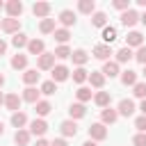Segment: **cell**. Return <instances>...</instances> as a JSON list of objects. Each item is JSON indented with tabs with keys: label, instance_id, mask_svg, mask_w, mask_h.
Wrapping results in <instances>:
<instances>
[{
	"label": "cell",
	"instance_id": "obj_1",
	"mask_svg": "<svg viewBox=\"0 0 146 146\" xmlns=\"http://www.w3.org/2000/svg\"><path fill=\"white\" fill-rule=\"evenodd\" d=\"M107 137V128L103 123H91L89 125V139L91 141H103Z\"/></svg>",
	"mask_w": 146,
	"mask_h": 146
},
{
	"label": "cell",
	"instance_id": "obj_2",
	"mask_svg": "<svg viewBox=\"0 0 146 146\" xmlns=\"http://www.w3.org/2000/svg\"><path fill=\"white\" fill-rule=\"evenodd\" d=\"M36 66H39L41 71H52V68H55V52H43V55L39 57Z\"/></svg>",
	"mask_w": 146,
	"mask_h": 146
},
{
	"label": "cell",
	"instance_id": "obj_3",
	"mask_svg": "<svg viewBox=\"0 0 146 146\" xmlns=\"http://www.w3.org/2000/svg\"><path fill=\"white\" fill-rule=\"evenodd\" d=\"M18 27H21L18 18H2V23H0V30H5L7 34H18Z\"/></svg>",
	"mask_w": 146,
	"mask_h": 146
},
{
	"label": "cell",
	"instance_id": "obj_4",
	"mask_svg": "<svg viewBox=\"0 0 146 146\" xmlns=\"http://www.w3.org/2000/svg\"><path fill=\"white\" fill-rule=\"evenodd\" d=\"M5 9H7L9 18H18V16L23 14V2H21V0H9V2L5 5Z\"/></svg>",
	"mask_w": 146,
	"mask_h": 146
},
{
	"label": "cell",
	"instance_id": "obj_5",
	"mask_svg": "<svg viewBox=\"0 0 146 146\" xmlns=\"http://www.w3.org/2000/svg\"><path fill=\"white\" fill-rule=\"evenodd\" d=\"M125 46H128V48H141V46H144V36H141V32L132 30V32L125 36Z\"/></svg>",
	"mask_w": 146,
	"mask_h": 146
},
{
	"label": "cell",
	"instance_id": "obj_6",
	"mask_svg": "<svg viewBox=\"0 0 146 146\" xmlns=\"http://www.w3.org/2000/svg\"><path fill=\"white\" fill-rule=\"evenodd\" d=\"M116 112H119L121 116H132V114H135V103H132L130 98H123V100L119 103Z\"/></svg>",
	"mask_w": 146,
	"mask_h": 146
},
{
	"label": "cell",
	"instance_id": "obj_7",
	"mask_svg": "<svg viewBox=\"0 0 146 146\" xmlns=\"http://www.w3.org/2000/svg\"><path fill=\"white\" fill-rule=\"evenodd\" d=\"M46 130H48V123H46L43 119H34V121L30 123V135L41 137V135H46Z\"/></svg>",
	"mask_w": 146,
	"mask_h": 146
},
{
	"label": "cell",
	"instance_id": "obj_8",
	"mask_svg": "<svg viewBox=\"0 0 146 146\" xmlns=\"http://www.w3.org/2000/svg\"><path fill=\"white\" fill-rule=\"evenodd\" d=\"M59 130H62V135H64V137H75V135H78V123H75L73 119H68V121H62Z\"/></svg>",
	"mask_w": 146,
	"mask_h": 146
},
{
	"label": "cell",
	"instance_id": "obj_9",
	"mask_svg": "<svg viewBox=\"0 0 146 146\" xmlns=\"http://www.w3.org/2000/svg\"><path fill=\"white\" fill-rule=\"evenodd\" d=\"M68 68L64 66V64H57L55 68H52V82H64V80H68Z\"/></svg>",
	"mask_w": 146,
	"mask_h": 146
},
{
	"label": "cell",
	"instance_id": "obj_10",
	"mask_svg": "<svg viewBox=\"0 0 146 146\" xmlns=\"http://www.w3.org/2000/svg\"><path fill=\"white\" fill-rule=\"evenodd\" d=\"M137 21H139V14H137L135 9H128V11H123V14H121V23H123L125 27H132Z\"/></svg>",
	"mask_w": 146,
	"mask_h": 146
},
{
	"label": "cell",
	"instance_id": "obj_11",
	"mask_svg": "<svg viewBox=\"0 0 146 146\" xmlns=\"http://www.w3.org/2000/svg\"><path fill=\"white\" fill-rule=\"evenodd\" d=\"M21 100H23V98H18V94H7V96H5V107L11 110V112H18Z\"/></svg>",
	"mask_w": 146,
	"mask_h": 146
},
{
	"label": "cell",
	"instance_id": "obj_12",
	"mask_svg": "<svg viewBox=\"0 0 146 146\" xmlns=\"http://www.w3.org/2000/svg\"><path fill=\"white\" fill-rule=\"evenodd\" d=\"M32 14L39 16V18H46V16L50 14V5H48V2H34V5H32Z\"/></svg>",
	"mask_w": 146,
	"mask_h": 146
},
{
	"label": "cell",
	"instance_id": "obj_13",
	"mask_svg": "<svg viewBox=\"0 0 146 146\" xmlns=\"http://www.w3.org/2000/svg\"><path fill=\"white\" fill-rule=\"evenodd\" d=\"M110 55H112V48H110L107 43H98V46L94 48V57H96V59H107Z\"/></svg>",
	"mask_w": 146,
	"mask_h": 146
},
{
	"label": "cell",
	"instance_id": "obj_14",
	"mask_svg": "<svg viewBox=\"0 0 146 146\" xmlns=\"http://www.w3.org/2000/svg\"><path fill=\"white\" fill-rule=\"evenodd\" d=\"M103 75H105V78H116V75H119V64L107 59V62L103 64Z\"/></svg>",
	"mask_w": 146,
	"mask_h": 146
},
{
	"label": "cell",
	"instance_id": "obj_15",
	"mask_svg": "<svg viewBox=\"0 0 146 146\" xmlns=\"http://www.w3.org/2000/svg\"><path fill=\"white\" fill-rule=\"evenodd\" d=\"M121 82H123L125 87H135V84H137V71H132V68L123 71V73H121Z\"/></svg>",
	"mask_w": 146,
	"mask_h": 146
},
{
	"label": "cell",
	"instance_id": "obj_16",
	"mask_svg": "<svg viewBox=\"0 0 146 146\" xmlns=\"http://www.w3.org/2000/svg\"><path fill=\"white\" fill-rule=\"evenodd\" d=\"M89 82H91V87L103 89V84H105V75H103V71H91V73H89Z\"/></svg>",
	"mask_w": 146,
	"mask_h": 146
},
{
	"label": "cell",
	"instance_id": "obj_17",
	"mask_svg": "<svg viewBox=\"0 0 146 146\" xmlns=\"http://www.w3.org/2000/svg\"><path fill=\"white\" fill-rule=\"evenodd\" d=\"M116 119H119V112L112 110V107H105V110L100 112V121H103V125H105V123H114Z\"/></svg>",
	"mask_w": 146,
	"mask_h": 146
},
{
	"label": "cell",
	"instance_id": "obj_18",
	"mask_svg": "<svg viewBox=\"0 0 146 146\" xmlns=\"http://www.w3.org/2000/svg\"><path fill=\"white\" fill-rule=\"evenodd\" d=\"M59 23H62L64 27H71V25H75V14H73L71 9H64V11L59 14Z\"/></svg>",
	"mask_w": 146,
	"mask_h": 146
},
{
	"label": "cell",
	"instance_id": "obj_19",
	"mask_svg": "<svg viewBox=\"0 0 146 146\" xmlns=\"http://www.w3.org/2000/svg\"><path fill=\"white\" fill-rule=\"evenodd\" d=\"M43 48H46V46H43V41H41V39H32V41L27 43L30 55H39V57H41V55H43Z\"/></svg>",
	"mask_w": 146,
	"mask_h": 146
},
{
	"label": "cell",
	"instance_id": "obj_20",
	"mask_svg": "<svg viewBox=\"0 0 146 146\" xmlns=\"http://www.w3.org/2000/svg\"><path fill=\"white\" fill-rule=\"evenodd\" d=\"M135 55H132V48H128V46H123L119 52H116V64H125V62H130Z\"/></svg>",
	"mask_w": 146,
	"mask_h": 146
},
{
	"label": "cell",
	"instance_id": "obj_21",
	"mask_svg": "<svg viewBox=\"0 0 146 146\" xmlns=\"http://www.w3.org/2000/svg\"><path fill=\"white\" fill-rule=\"evenodd\" d=\"M68 114H71V119H82V116L87 114V107H84L82 103H73V105L68 107Z\"/></svg>",
	"mask_w": 146,
	"mask_h": 146
},
{
	"label": "cell",
	"instance_id": "obj_22",
	"mask_svg": "<svg viewBox=\"0 0 146 146\" xmlns=\"http://www.w3.org/2000/svg\"><path fill=\"white\" fill-rule=\"evenodd\" d=\"M91 25H96V27H107V16H105V11H94V14H91Z\"/></svg>",
	"mask_w": 146,
	"mask_h": 146
},
{
	"label": "cell",
	"instance_id": "obj_23",
	"mask_svg": "<svg viewBox=\"0 0 146 146\" xmlns=\"http://www.w3.org/2000/svg\"><path fill=\"white\" fill-rule=\"evenodd\" d=\"M71 59H73V64H78V66H84L87 62H89V55L80 48V50H73V55H71Z\"/></svg>",
	"mask_w": 146,
	"mask_h": 146
},
{
	"label": "cell",
	"instance_id": "obj_24",
	"mask_svg": "<svg viewBox=\"0 0 146 146\" xmlns=\"http://www.w3.org/2000/svg\"><path fill=\"white\" fill-rule=\"evenodd\" d=\"M39 94H41V91H36L34 87H27V89L23 91V100H25V103H34V105H36V103H39Z\"/></svg>",
	"mask_w": 146,
	"mask_h": 146
},
{
	"label": "cell",
	"instance_id": "obj_25",
	"mask_svg": "<svg viewBox=\"0 0 146 146\" xmlns=\"http://www.w3.org/2000/svg\"><path fill=\"white\" fill-rule=\"evenodd\" d=\"M68 39H71V32L66 27H57L55 30V41H59V46H66Z\"/></svg>",
	"mask_w": 146,
	"mask_h": 146
},
{
	"label": "cell",
	"instance_id": "obj_26",
	"mask_svg": "<svg viewBox=\"0 0 146 146\" xmlns=\"http://www.w3.org/2000/svg\"><path fill=\"white\" fill-rule=\"evenodd\" d=\"M84 80H89V71H87L84 66H78V68L73 71V82H78V84H82Z\"/></svg>",
	"mask_w": 146,
	"mask_h": 146
},
{
	"label": "cell",
	"instance_id": "obj_27",
	"mask_svg": "<svg viewBox=\"0 0 146 146\" xmlns=\"http://www.w3.org/2000/svg\"><path fill=\"white\" fill-rule=\"evenodd\" d=\"M23 82L30 84V87L36 84V82H39V73H36V68H27V71L23 73Z\"/></svg>",
	"mask_w": 146,
	"mask_h": 146
},
{
	"label": "cell",
	"instance_id": "obj_28",
	"mask_svg": "<svg viewBox=\"0 0 146 146\" xmlns=\"http://www.w3.org/2000/svg\"><path fill=\"white\" fill-rule=\"evenodd\" d=\"M94 103H96L98 107H103V110H105V107L110 105V91H98V94L94 96Z\"/></svg>",
	"mask_w": 146,
	"mask_h": 146
},
{
	"label": "cell",
	"instance_id": "obj_29",
	"mask_svg": "<svg viewBox=\"0 0 146 146\" xmlns=\"http://www.w3.org/2000/svg\"><path fill=\"white\" fill-rule=\"evenodd\" d=\"M14 141H16L18 146H27V144H30V130H16Z\"/></svg>",
	"mask_w": 146,
	"mask_h": 146
},
{
	"label": "cell",
	"instance_id": "obj_30",
	"mask_svg": "<svg viewBox=\"0 0 146 146\" xmlns=\"http://www.w3.org/2000/svg\"><path fill=\"white\" fill-rule=\"evenodd\" d=\"M39 30H41L43 34H50V32L55 34V30H57V27H55V18H43L41 25H39Z\"/></svg>",
	"mask_w": 146,
	"mask_h": 146
},
{
	"label": "cell",
	"instance_id": "obj_31",
	"mask_svg": "<svg viewBox=\"0 0 146 146\" xmlns=\"http://www.w3.org/2000/svg\"><path fill=\"white\" fill-rule=\"evenodd\" d=\"M25 66H27V55H21V52H18V55L11 57V68L18 71V68H25Z\"/></svg>",
	"mask_w": 146,
	"mask_h": 146
},
{
	"label": "cell",
	"instance_id": "obj_32",
	"mask_svg": "<svg viewBox=\"0 0 146 146\" xmlns=\"http://www.w3.org/2000/svg\"><path fill=\"white\" fill-rule=\"evenodd\" d=\"M25 123H27V116H25L23 112H14V114H11V125H16L18 130H23Z\"/></svg>",
	"mask_w": 146,
	"mask_h": 146
},
{
	"label": "cell",
	"instance_id": "obj_33",
	"mask_svg": "<svg viewBox=\"0 0 146 146\" xmlns=\"http://www.w3.org/2000/svg\"><path fill=\"white\" fill-rule=\"evenodd\" d=\"M78 9H80L82 14H94L96 2H94V0H80V2H78Z\"/></svg>",
	"mask_w": 146,
	"mask_h": 146
},
{
	"label": "cell",
	"instance_id": "obj_34",
	"mask_svg": "<svg viewBox=\"0 0 146 146\" xmlns=\"http://www.w3.org/2000/svg\"><path fill=\"white\" fill-rule=\"evenodd\" d=\"M116 39V27H112V25H107V27H103V41L110 46L112 41Z\"/></svg>",
	"mask_w": 146,
	"mask_h": 146
},
{
	"label": "cell",
	"instance_id": "obj_35",
	"mask_svg": "<svg viewBox=\"0 0 146 146\" xmlns=\"http://www.w3.org/2000/svg\"><path fill=\"white\" fill-rule=\"evenodd\" d=\"M27 43H30V41H27V36H25L23 32H18V34L11 36V46H14V48H25Z\"/></svg>",
	"mask_w": 146,
	"mask_h": 146
},
{
	"label": "cell",
	"instance_id": "obj_36",
	"mask_svg": "<svg viewBox=\"0 0 146 146\" xmlns=\"http://www.w3.org/2000/svg\"><path fill=\"white\" fill-rule=\"evenodd\" d=\"M34 110H36V114H39V116H46V114H50L52 105H50L48 100H39V103L34 105Z\"/></svg>",
	"mask_w": 146,
	"mask_h": 146
},
{
	"label": "cell",
	"instance_id": "obj_37",
	"mask_svg": "<svg viewBox=\"0 0 146 146\" xmlns=\"http://www.w3.org/2000/svg\"><path fill=\"white\" fill-rule=\"evenodd\" d=\"M75 96H78V100L84 105L87 100H91V89H87V87H80V89L75 91Z\"/></svg>",
	"mask_w": 146,
	"mask_h": 146
},
{
	"label": "cell",
	"instance_id": "obj_38",
	"mask_svg": "<svg viewBox=\"0 0 146 146\" xmlns=\"http://www.w3.org/2000/svg\"><path fill=\"white\" fill-rule=\"evenodd\" d=\"M73 55V50L68 48V46H57L55 48V57H59V59H66V57H71Z\"/></svg>",
	"mask_w": 146,
	"mask_h": 146
},
{
	"label": "cell",
	"instance_id": "obj_39",
	"mask_svg": "<svg viewBox=\"0 0 146 146\" xmlns=\"http://www.w3.org/2000/svg\"><path fill=\"white\" fill-rule=\"evenodd\" d=\"M57 91V84L52 82V80H46L43 84H41V94H46V96H52Z\"/></svg>",
	"mask_w": 146,
	"mask_h": 146
},
{
	"label": "cell",
	"instance_id": "obj_40",
	"mask_svg": "<svg viewBox=\"0 0 146 146\" xmlns=\"http://www.w3.org/2000/svg\"><path fill=\"white\" fill-rule=\"evenodd\" d=\"M132 94H135L137 98H141V100H144V98H146V82H137V84H135V91H132Z\"/></svg>",
	"mask_w": 146,
	"mask_h": 146
},
{
	"label": "cell",
	"instance_id": "obj_41",
	"mask_svg": "<svg viewBox=\"0 0 146 146\" xmlns=\"http://www.w3.org/2000/svg\"><path fill=\"white\" fill-rule=\"evenodd\" d=\"M135 59H137L139 64H144V66H146V46L137 48V52H135Z\"/></svg>",
	"mask_w": 146,
	"mask_h": 146
},
{
	"label": "cell",
	"instance_id": "obj_42",
	"mask_svg": "<svg viewBox=\"0 0 146 146\" xmlns=\"http://www.w3.org/2000/svg\"><path fill=\"white\" fill-rule=\"evenodd\" d=\"M132 144H135V146H146V132H137V135L132 137Z\"/></svg>",
	"mask_w": 146,
	"mask_h": 146
},
{
	"label": "cell",
	"instance_id": "obj_43",
	"mask_svg": "<svg viewBox=\"0 0 146 146\" xmlns=\"http://www.w3.org/2000/svg\"><path fill=\"white\" fill-rule=\"evenodd\" d=\"M114 7L119 11H128L130 9V0H114Z\"/></svg>",
	"mask_w": 146,
	"mask_h": 146
},
{
	"label": "cell",
	"instance_id": "obj_44",
	"mask_svg": "<svg viewBox=\"0 0 146 146\" xmlns=\"http://www.w3.org/2000/svg\"><path fill=\"white\" fill-rule=\"evenodd\" d=\"M135 128H137L139 132H146V116H139V119L135 121Z\"/></svg>",
	"mask_w": 146,
	"mask_h": 146
},
{
	"label": "cell",
	"instance_id": "obj_45",
	"mask_svg": "<svg viewBox=\"0 0 146 146\" xmlns=\"http://www.w3.org/2000/svg\"><path fill=\"white\" fill-rule=\"evenodd\" d=\"M50 146H68V144H66V139H52Z\"/></svg>",
	"mask_w": 146,
	"mask_h": 146
},
{
	"label": "cell",
	"instance_id": "obj_46",
	"mask_svg": "<svg viewBox=\"0 0 146 146\" xmlns=\"http://www.w3.org/2000/svg\"><path fill=\"white\" fill-rule=\"evenodd\" d=\"M5 52H7V43H5V41H2V39H0V57H2V55H5Z\"/></svg>",
	"mask_w": 146,
	"mask_h": 146
},
{
	"label": "cell",
	"instance_id": "obj_47",
	"mask_svg": "<svg viewBox=\"0 0 146 146\" xmlns=\"http://www.w3.org/2000/svg\"><path fill=\"white\" fill-rule=\"evenodd\" d=\"M139 110H141V116H146V98L141 100V105H139Z\"/></svg>",
	"mask_w": 146,
	"mask_h": 146
},
{
	"label": "cell",
	"instance_id": "obj_48",
	"mask_svg": "<svg viewBox=\"0 0 146 146\" xmlns=\"http://www.w3.org/2000/svg\"><path fill=\"white\" fill-rule=\"evenodd\" d=\"M36 146H50V144H48L46 139H36Z\"/></svg>",
	"mask_w": 146,
	"mask_h": 146
},
{
	"label": "cell",
	"instance_id": "obj_49",
	"mask_svg": "<svg viewBox=\"0 0 146 146\" xmlns=\"http://www.w3.org/2000/svg\"><path fill=\"white\" fill-rule=\"evenodd\" d=\"M82 146H98V144H96V141H91V139H89V141H84V144H82Z\"/></svg>",
	"mask_w": 146,
	"mask_h": 146
},
{
	"label": "cell",
	"instance_id": "obj_50",
	"mask_svg": "<svg viewBox=\"0 0 146 146\" xmlns=\"http://www.w3.org/2000/svg\"><path fill=\"white\" fill-rule=\"evenodd\" d=\"M139 21H141V23H144V25H146V11H144V14H141V16H139Z\"/></svg>",
	"mask_w": 146,
	"mask_h": 146
},
{
	"label": "cell",
	"instance_id": "obj_51",
	"mask_svg": "<svg viewBox=\"0 0 146 146\" xmlns=\"http://www.w3.org/2000/svg\"><path fill=\"white\" fill-rule=\"evenodd\" d=\"M2 135H5V123L0 121V137H2Z\"/></svg>",
	"mask_w": 146,
	"mask_h": 146
},
{
	"label": "cell",
	"instance_id": "obj_52",
	"mask_svg": "<svg viewBox=\"0 0 146 146\" xmlns=\"http://www.w3.org/2000/svg\"><path fill=\"white\" fill-rule=\"evenodd\" d=\"M2 84H5V75L0 73V87H2Z\"/></svg>",
	"mask_w": 146,
	"mask_h": 146
},
{
	"label": "cell",
	"instance_id": "obj_53",
	"mask_svg": "<svg viewBox=\"0 0 146 146\" xmlns=\"http://www.w3.org/2000/svg\"><path fill=\"white\" fill-rule=\"evenodd\" d=\"M0 105H5V96L2 94H0Z\"/></svg>",
	"mask_w": 146,
	"mask_h": 146
},
{
	"label": "cell",
	"instance_id": "obj_54",
	"mask_svg": "<svg viewBox=\"0 0 146 146\" xmlns=\"http://www.w3.org/2000/svg\"><path fill=\"white\" fill-rule=\"evenodd\" d=\"M2 7H5V5H2V2H0V9H2Z\"/></svg>",
	"mask_w": 146,
	"mask_h": 146
},
{
	"label": "cell",
	"instance_id": "obj_55",
	"mask_svg": "<svg viewBox=\"0 0 146 146\" xmlns=\"http://www.w3.org/2000/svg\"><path fill=\"white\" fill-rule=\"evenodd\" d=\"M144 75H146V66H144Z\"/></svg>",
	"mask_w": 146,
	"mask_h": 146
}]
</instances>
